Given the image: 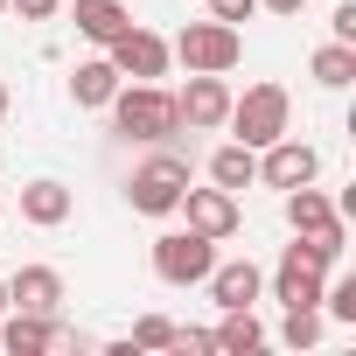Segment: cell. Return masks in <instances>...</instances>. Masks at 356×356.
<instances>
[{
  "instance_id": "52a82bcc",
  "label": "cell",
  "mask_w": 356,
  "mask_h": 356,
  "mask_svg": "<svg viewBox=\"0 0 356 356\" xmlns=\"http://www.w3.org/2000/svg\"><path fill=\"white\" fill-rule=\"evenodd\" d=\"M105 56H112V70H119L126 84H161V77H168V63H175V49H168L154 29H140V22H133V29H119V35L105 42Z\"/></svg>"
},
{
  "instance_id": "3957f363",
  "label": "cell",
  "mask_w": 356,
  "mask_h": 356,
  "mask_svg": "<svg viewBox=\"0 0 356 356\" xmlns=\"http://www.w3.org/2000/svg\"><path fill=\"white\" fill-rule=\"evenodd\" d=\"M217 266V238L203 231H161L154 238V280L161 286H203Z\"/></svg>"
},
{
  "instance_id": "7a4b0ae2",
  "label": "cell",
  "mask_w": 356,
  "mask_h": 356,
  "mask_svg": "<svg viewBox=\"0 0 356 356\" xmlns=\"http://www.w3.org/2000/svg\"><path fill=\"white\" fill-rule=\"evenodd\" d=\"M252 154L259 147H273L286 126H293V98H286V84H245V98H231V119H224Z\"/></svg>"
},
{
  "instance_id": "7402d4cb",
  "label": "cell",
  "mask_w": 356,
  "mask_h": 356,
  "mask_svg": "<svg viewBox=\"0 0 356 356\" xmlns=\"http://www.w3.org/2000/svg\"><path fill=\"white\" fill-rule=\"evenodd\" d=\"M126 342H133V349H175V321H168V314H140Z\"/></svg>"
},
{
  "instance_id": "ba28073f",
  "label": "cell",
  "mask_w": 356,
  "mask_h": 356,
  "mask_svg": "<svg viewBox=\"0 0 356 356\" xmlns=\"http://www.w3.org/2000/svg\"><path fill=\"white\" fill-rule=\"evenodd\" d=\"M314 175H321V154L307 147V140H293V133H280L273 147H259V182L266 189H300V182H314Z\"/></svg>"
},
{
  "instance_id": "44dd1931",
  "label": "cell",
  "mask_w": 356,
  "mask_h": 356,
  "mask_svg": "<svg viewBox=\"0 0 356 356\" xmlns=\"http://www.w3.org/2000/svg\"><path fill=\"white\" fill-rule=\"evenodd\" d=\"M280 342H286V349H314V342H321V307H286Z\"/></svg>"
},
{
  "instance_id": "ac0fdd59",
  "label": "cell",
  "mask_w": 356,
  "mask_h": 356,
  "mask_svg": "<svg viewBox=\"0 0 356 356\" xmlns=\"http://www.w3.org/2000/svg\"><path fill=\"white\" fill-rule=\"evenodd\" d=\"M49 321L56 314H8V321H0V349H8V356H42L49 349Z\"/></svg>"
},
{
  "instance_id": "8992f818",
  "label": "cell",
  "mask_w": 356,
  "mask_h": 356,
  "mask_svg": "<svg viewBox=\"0 0 356 356\" xmlns=\"http://www.w3.org/2000/svg\"><path fill=\"white\" fill-rule=\"evenodd\" d=\"M168 49L182 56L189 70H210V77H224V70H238V56H245V35H238L231 22H217V15H210V22H189L182 35L168 42Z\"/></svg>"
},
{
  "instance_id": "2e32d148",
  "label": "cell",
  "mask_w": 356,
  "mask_h": 356,
  "mask_svg": "<svg viewBox=\"0 0 356 356\" xmlns=\"http://www.w3.org/2000/svg\"><path fill=\"white\" fill-rule=\"evenodd\" d=\"M307 77L321 84V91H342V84H356V42H321L314 56H307Z\"/></svg>"
},
{
  "instance_id": "f1b7e54d",
  "label": "cell",
  "mask_w": 356,
  "mask_h": 356,
  "mask_svg": "<svg viewBox=\"0 0 356 356\" xmlns=\"http://www.w3.org/2000/svg\"><path fill=\"white\" fill-rule=\"evenodd\" d=\"M0 119H8V84H0Z\"/></svg>"
},
{
  "instance_id": "ffe728a7",
  "label": "cell",
  "mask_w": 356,
  "mask_h": 356,
  "mask_svg": "<svg viewBox=\"0 0 356 356\" xmlns=\"http://www.w3.org/2000/svg\"><path fill=\"white\" fill-rule=\"evenodd\" d=\"M328 217H342V210H335V203H328V196H321L314 182L286 189V231H321Z\"/></svg>"
},
{
  "instance_id": "5bb4252c",
  "label": "cell",
  "mask_w": 356,
  "mask_h": 356,
  "mask_svg": "<svg viewBox=\"0 0 356 356\" xmlns=\"http://www.w3.org/2000/svg\"><path fill=\"white\" fill-rule=\"evenodd\" d=\"M119 84H126V77L112 70V56H91V63H77V70H70V98H77L84 112H105Z\"/></svg>"
},
{
  "instance_id": "484cf974",
  "label": "cell",
  "mask_w": 356,
  "mask_h": 356,
  "mask_svg": "<svg viewBox=\"0 0 356 356\" xmlns=\"http://www.w3.org/2000/svg\"><path fill=\"white\" fill-rule=\"evenodd\" d=\"M328 29H335V42H356V0H342V8H335V22H328Z\"/></svg>"
},
{
  "instance_id": "603a6c76",
  "label": "cell",
  "mask_w": 356,
  "mask_h": 356,
  "mask_svg": "<svg viewBox=\"0 0 356 356\" xmlns=\"http://www.w3.org/2000/svg\"><path fill=\"white\" fill-rule=\"evenodd\" d=\"M8 15H22V22H56L63 0H8Z\"/></svg>"
},
{
  "instance_id": "5b68a950",
  "label": "cell",
  "mask_w": 356,
  "mask_h": 356,
  "mask_svg": "<svg viewBox=\"0 0 356 356\" xmlns=\"http://www.w3.org/2000/svg\"><path fill=\"white\" fill-rule=\"evenodd\" d=\"M328 266H335V259H321L307 238H293V245L280 252V266H273V300H280V307H321Z\"/></svg>"
},
{
  "instance_id": "4316f807",
  "label": "cell",
  "mask_w": 356,
  "mask_h": 356,
  "mask_svg": "<svg viewBox=\"0 0 356 356\" xmlns=\"http://www.w3.org/2000/svg\"><path fill=\"white\" fill-rule=\"evenodd\" d=\"M259 8H266V15H300L307 0H259Z\"/></svg>"
},
{
  "instance_id": "9c48e42d",
  "label": "cell",
  "mask_w": 356,
  "mask_h": 356,
  "mask_svg": "<svg viewBox=\"0 0 356 356\" xmlns=\"http://www.w3.org/2000/svg\"><path fill=\"white\" fill-rule=\"evenodd\" d=\"M175 112H182L189 133H217V126L231 119V84L210 77V70H189V84L175 91Z\"/></svg>"
},
{
  "instance_id": "6da1fadb",
  "label": "cell",
  "mask_w": 356,
  "mask_h": 356,
  "mask_svg": "<svg viewBox=\"0 0 356 356\" xmlns=\"http://www.w3.org/2000/svg\"><path fill=\"white\" fill-rule=\"evenodd\" d=\"M105 112H112V133H119V140H140V147H161V140L182 133L175 91H161V84H119Z\"/></svg>"
},
{
  "instance_id": "83f0119b",
  "label": "cell",
  "mask_w": 356,
  "mask_h": 356,
  "mask_svg": "<svg viewBox=\"0 0 356 356\" xmlns=\"http://www.w3.org/2000/svg\"><path fill=\"white\" fill-rule=\"evenodd\" d=\"M0 314H8V280H0Z\"/></svg>"
},
{
  "instance_id": "f546056e",
  "label": "cell",
  "mask_w": 356,
  "mask_h": 356,
  "mask_svg": "<svg viewBox=\"0 0 356 356\" xmlns=\"http://www.w3.org/2000/svg\"><path fill=\"white\" fill-rule=\"evenodd\" d=\"M0 15H8V0H0Z\"/></svg>"
},
{
  "instance_id": "9a60e30c",
  "label": "cell",
  "mask_w": 356,
  "mask_h": 356,
  "mask_svg": "<svg viewBox=\"0 0 356 356\" xmlns=\"http://www.w3.org/2000/svg\"><path fill=\"white\" fill-rule=\"evenodd\" d=\"M210 182H217V189H231V196H238V189H252V182H259V154H252L245 140H224V147L210 154Z\"/></svg>"
},
{
  "instance_id": "8fae6325",
  "label": "cell",
  "mask_w": 356,
  "mask_h": 356,
  "mask_svg": "<svg viewBox=\"0 0 356 356\" xmlns=\"http://www.w3.org/2000/svg\"><path fill=\"white\" fill-rule=\"evenodd\" d=\"M8 307H22V314H56V307H63V273H56V266H22V273L8 280Z\"/></svg>"
},
{
  "instance_id": "cb8c5ba5",
  "label": "cell",
  "mask_w": 356,
  "mask_h": 356,
  "mask_svg": "<svg viewBox=\"0 0 356 356\" xmlns=\"http://www.w3.org/2000/svg\"><path fill=\"white\" fill-rule=\"evenodd\" d=\"M210 15L238 29V22H252V15H259V0H210Z\"/></svg>"
},
{
  "instance_id": "4fadbf2b",
  "label": "cell",
  "mask_w": 356,
  "mask_h": 356,
  "mask_svg": "<svg viewBox=\"0 0 356 356\" xmlns=\"http://www.w3.org/2000/svg\"><path fill=\"white\" fill-rule=\"evenodd\" d=\"M70 210H77V196L63 189V182H29L22 189V224H35V231H56V224H70Z\"/></svg>"
},
{
  "instance_id": "e0dca14e",
  "label": "cell",
  "mask_w": 356,
  "mask_h": 356,
  "mask_svg": "<svg viewBox=\"0 0 356 356\" xmlns=\"http://www.w3.org/2000/svg\"><path fill=\"white\" fill-rule=\"evenodd\" d=\"M119 29H133V15H126V0H77V35L84 42H112Z\"/></svg>"
},
{
  "instance_id": "30bf717a",
  "label": "cell",
  "mask_w": 356,
  "mask_h": 356,
  "mask_svg": "<svg viewBox=\"0 0 356 356\" xmlns=\"http://www.w3.org/2000/svg\"><path fill=\"white\" fill-rule=\"evenodd\" d=\"M175 210L189 217V231H203V238H217V245L245 224L238 196H231V189H217V182H210V189H182V203H175Z\"/></svg>"
},
{
  "instance_id": "277c9868",
  "label": "cell",
  "mask_w": 356,
  "mask_h": 356,
  "mask_svg": "<svg viewBox=\"0 0 356 356\" xmlns=\"http://www.w3.org/2000/svg\"><path fill=\"white\" fill-rule=\"evenodd\" d=\"M182 189H189V161H182V154H154V161H140V168H133L126 203H133L140 217H175Z\"/></svg>"
},
{
  "instance_id": "d6986e66",
  "label": "cell",
  "mask_w": 356,
  "mask_h": 356,
  "mask_svg": "<svg viewBox=\"0 0 356 356\" xmlns=\"http://www.w3.org/2000/svg\"><path fill=\"white\" fill-rule=\"evenodd\" d=\"M210 335H217V349H224V356H252V349H266V328H259V314H252V307H224V321H217Z\"/></svg>"
},
{
  "instance_id": "7c38bea8",
  "label": "cell",
  "mask_w": 356,
  "mask_h": 356,
  "mask_svg": "<svg viewBox=\"0 0 356 356\" xmlns=\"http://www.w3.org/2000/svg\"><path fill=\"white\" fill-rule=\"evenodd\" d=\"M203 286H210V300H217V307H252V300L266 293V273H259L252 259H231V266H210V280H203Z\"/></svg>"
},
{
  "instance_id": "d4e9b609",
  "label": "cell",
  "mask_w": 356,
  "mask_h": 356,
  "mask_svg": "<svg viewBox=\"0 0 356 356\" xmlns=\"http://www.w3.org/2000/svg\"><path fill=\"white\" fill-rule=\"evenodd\" d=\"M175 349H182V356H203V349H217V335H210V328H175Z\"/></svg>"
}]
</instances>
